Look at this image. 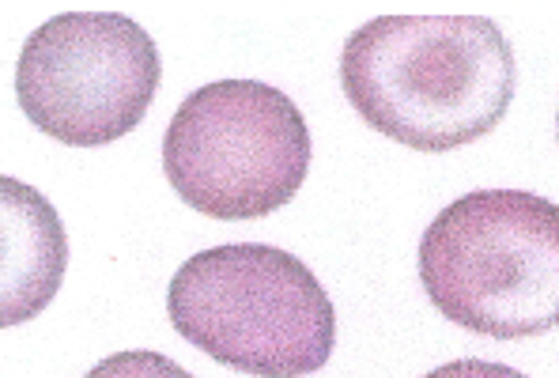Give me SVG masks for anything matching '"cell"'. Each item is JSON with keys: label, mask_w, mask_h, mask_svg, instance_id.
<instances>
[{"label": "cell", "mask_w": 559, "mask_h": 378, "mask_svg": "<svg viewBox=\"0 0 559 378\" xmlns=\"http://www.w3.org/2000/svg\"><path fill=\"white\" fill-rule=\"evenodd\" d=\"M556 133H559V114H556Z\"/></svg>", "instance_id": "obj_9"}, {"label": "cell", "mask_w": 559, "mask_h": 378, "mask_svg": "<svg viewBox=\"0 0 559 378\" xmlns=\"http://www.w3.org/2000/svg\"><path fill=\"white\" fill-rule=\"evenodd\" d=\"M424 378H525L522 371L507 364H491V359H454V364H442Z\"/></svg>", "instance_id": "obj_8"}, {"label": "cell", "mask_w": 559, "mask_h": 378, "mask_svg": "<svg viewBox=\"0 0 559 378\" xmlns=\"http://www.w3.org/2000/svg\"><path fill=\"white\" fill-rule=\"evenodd\" d=\"M341 87L382 137L450 152L507 118L518 64L507 35L484 15H378L344 43Z\"/></svg>", "instance_id": "obj_1"}, {"label": "cell", "mask_w": 559, "mask_h": 378, "mask_svg": "<svg viewBox=\"0 0 559 378\" xmlns=\"http://www.w3.org/2000/svg\"><path fill=\"white\" fill-rule=\"evenodd\" d=\"M84 378H197V375H189L186 367H178L163 352L136 349V352H114L103 364H95Z\"/></svg>", "instance_id": "obj_7"}, {"label": "cell", "mask_w": 559, "mask_h": 378, "mask_svg": "<svg viewBox=\"0 0 559 378\" xmlns=\"http://www.w3.org/2000/svg\"><path fill=\"white\" fill-rule=\"evenodd\" d=\"M163 80L152 35L121 12H64L31 31L15 98L49 141L98 147L147 118Z\"/></svg>", "instance_id": "obj_5"}, {"label": "cell", "mask_w": 559, "mask_h": 378, "mask_svg": "<svg viewBox=\"0 0 559 378\" xmlns=\"http://www.w3.org/2000/svg\"><path fill=\"white\" fill-rule=\"evenodd\" d=\"M163 170L189 209L212 220H261L307 182V118L280 87L216 80L175 110L163 133Z\"/></svg>", "instance_id": "obj_4"}, {"label": "cell", "mask_w": 559, "mask_h": 378, "mask_svg": "<svg viewBox=\"0 0 559 378\" xmlns=\"http://www.w3.org/2000/svg\"><path fill=\"white\" fill-rule=\"evenodd\" d=\"M4 209V326H23L43 315L69 265V238L38 189L4 178L0 182Z\"/></svg>", "instance_id": "obj_6"}, {"label": "cell", "mask_w": 559, "mask_h": 378, "mask_svg": "<svg viewBox=\"0 0 559 378\" xmlns=\"http://www.w3.org/2000/svg\"><path fill=\"white\" fill-rule=\"evenodd\" d=\"M170 326L216 364L253 378H302L336 349V310L307 261L265 243L212 246L167 287Z\"/></svg>", "instance_id": "obj_3"}, {"label": "cell", "mask_w": 559, "mask_h": 378, "mask_svg": "<svg viewBox=\"0 0 559 378\" xmlns=\"http://www.w3.org/2000/svg\"><path fill=\"white\" fill-rule=\"evenodd\" d=\"M419 284L447 322L496 341L559 330V204L476 189L419 238Z\"/></svg>", "instance_id": "obj_2"}]
</instances>
